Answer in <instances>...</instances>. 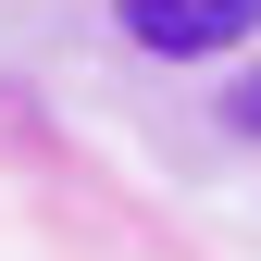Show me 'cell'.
Wrapping results in <instances>:
<instances>
[{"label":"cell","mask_w":261,"mask_h":261,"mask_svg":"<svg viewBox=\"0 0 261 261\" xmlns=\"http://www.w3.org/2000/svg\"><path fill=\"white\" fill-rule=\"evenodd\" d=\"M124 38L174 50V62H212V50H249L261 38V0H124Z\"/></svg>","instance_id":"obj_1"},{"label":"cell","mask_w":261,"mask_h":261,"mask_svg":"<svg viewBox=\"0 0 261 261\" xmlns=\"http://www.w3.org/2000/svg\"><path fill=\"white\" fill-rule=\"evenodd\" d=\"M224 124H237V137H261V75H237V87H224Z\"/></svg>","instance_id":"obj_2"}]
</instances>
